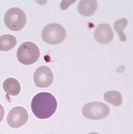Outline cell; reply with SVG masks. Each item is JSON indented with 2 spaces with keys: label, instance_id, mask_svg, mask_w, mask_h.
I'll use <instances>...</instances> for the list:
<instances>
[{
  "label": "cell",
  "instance_id": "1",
  "mask_svg": "<svg viewBox=\"0 0 133 134\" xmlns=\"http://www.w3.org/2000/svg\"><path fill=\"white\" fill-rule=\"evenodd\" d=\"M58 103L51 93L41 92L37 93L31 100V110L36 118L49 119L56 112Z\"/></svg>",
  "mask_w": 133,
  "mask_h": 134
},
{
  "label": "cell",
  "instance_id": "2",
  "mask_svg": "<svg viewBox=\"0 0 133 134\" xmlns=\"http://www.w3.org/2000/svg\"><path fill=\"white\" fill-rule=\"evenodd\" d=\"M40 56V51L36 44L31 42H24L19 47L16 57L19 62L24 65H31L37 62Z\"/></svg>",
  "mask_w": 133,
  "mask_h": 134
},
{
  "label": "cell",
  "instance_id": "3",
  "mask_svg": "<svg viewBox=\"0 0 133 134\" xmlns=\"http://www.w3.org/2000/svg\"><path fill=\"white\" fill-rule=\"evenodd\" d=\"M41 36L46 43L55 45L61 44L63 41L66 36V31L59 24H49L44 28Z\"/></svg>",
  "mask_w": 133,
  "mask_h": 134
},
{
  "label": "cell",
  "instance_id": "4",
  "mask_svg": "<svg viewBox=\"0 0 133 134\" xmlns=\"http://www.w3.org/2000/svg\"><path fill=\"white\" fill-rule=\"evenodd\" d=\"M26 22V16L23 10L17 7L9 9L4 15V23L11 31H20Z\"/></svg>",
  "mask_w": 133,
  "mask_h": 134
},
{
  "label": "cell",
  "instance_id": "5",
  "mask_svg": "<svg viewBox=\"0 0 133 134\" xmlns=\"http://www.w3.org/2000/svg\"><path fill=\"white\" fill-rule=\"evenodd\" d=\"M109 106L98 101L88 103L83 107V115L86 119L100 120L106 118L110 114Z\"/></svg>",
  "mask_w": 133,
  "mask_h": 134
},
{
  "label": "cell",
  "instance_id": "6",
  "mask_svg": "<svg viewBox=\"0 0 133 134\" xmlns=\"http://www.w3.org/2000/svg\"><path fill=\"white\" fill-rule=\"evenodd\" d=\"M7 120L9 126L13 129H18L27 123L28 120V112L21 106H16L9 112Z\"/></svg>",
  "mask_w": 133,
  "mask_h": 134
},
{
  "label": "cell",
  "instance_id": "7",
  "mask_svg": "<svg viewBox=\"0 0 133 134\" xmlns=\"http://www.w3.org/2000/svg\"><path fill=\"white\" fill-rule=\"evenodd\" d=\"M35 85L39 88H47L54 81V74L49 67L41 66L36 70L33 75Z\"/></svg>",
  "mask_w": 133,
  "mask_h": 134
},
{
  "label": "cell",
  "instance_id": "8",
  "mask_svg": "<svg viewBox=\"0 0 133 134\" xmlns=\"http://www.w3.org/2000/svg\"><path fill=\"white\" fill-rule=\"evenodd\" d=\"M94 38L100 44L110 43L113 39V31L110 25L107 24H100L94 32Z\"/></svg>",
  "mask_w": 133,
  "mask_h": 134
},
{
  "label": "cell",
  "instance_id": "9",
  "mask_svg": "<svg viewBox=\"0 0 133 134\" xmlns=\"http://www.w3.org/2000/svg\"><path fill=\"white\" fill-rule=\"evenodd\" d=\"M97 9V2L95 0H82L78 6V11L85 16H89L95 13Z\"/></svg>",
  "mask_w": 133,
  "mask_h": 134
},
{
  "label": "cell",
  "instance_id": "10",
  "mask_svg": "<svg viewBox=\"0 0 133 134\" xmlns=\"http://www.w3.org/2000/svg\"><path fill=\"white\" fill-rule=\"evenodd\" d=\"M3 88L7 94L15 96L20 93L21 85L14 78H8L3 83Z\"/></svg>",
  "mask_w": 133,
  "mask_h": 134
},
{
  "label": "cell",
  "instance_id": "11",
  "mask_svg": "<svg viewBox=\"0 0 133 134\" xmlns=\"http://www.w3.org/2000/svg\"><path fill=\"white\" fill-rule=\"evenodd\" d=\"M17 43L16 38L14 35L4 34L0 36V51L8 52L14 48Z\"/></svg>",
  "mask_w": 133,
  "mask_h": 134
},
{
  "label": "cell",
  "instance_id": "12",
  "mask_svg": "<svg viewBox=\"0 0 133 134\" xmlns=\"http://www.w3.org/2000/svg\"><path fill=\"white\" fill-rule=\"evenodd\" d=\"M104 99L115 106H120L123 103V96L119 91H109L104 94Z\"/></svg>",
  "mask_w": 133,
  "mask_h": 134
},
{
  "label": "cell",
  "instance_id": "13",
  "mask_svg": "<svg viewBox=\"0 0 133 134\" xmlns=\"http://www.w3.org/2000/svg\"><path fill=\"white\" fill-rule=\"evenodd\" d=\"M127 24H128V19H119L117 21H115V24H114L115 31H117V33L120 36V39L122 41H125L127 39L126 35L123 32V29L124 28H125Z\"/></svg>",
  "mask_w": 133,
  "mask_h": 134
},
{
  "label": "cell",
  "instance_id": "14",
  "mask_svg": "<svg viewBox=\"0 0 133 134\" xmlns=\"http://www.w3.org/2000/svg\"><path fill=\"white\" fill-rule=\"evenodd\" d=\"M4 108L2 105L0 104V123L2 121L3 119H4Z\"/></svg>",
  "mask_w": 133,
  "mask_h": 134
},
{
  "label": "cell",
  "instance_id": "15",
  "mask_svg": "<svg viewBox=\"0 0 133 134\" xmlns=\"http://www.w3.org/2000/svg\"><path fill=\"white\" fill-rule=\"evenodd\" d=\"M88 134H100V133H95V132H93V133H90Z\"/></svg>",
  "mask_w": 133,
  "mask_h": 134
}]
</instances>
